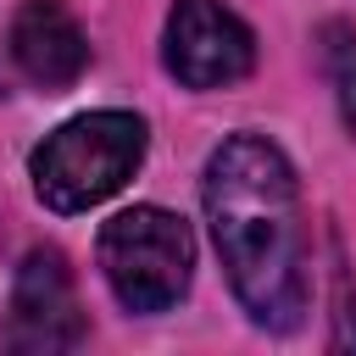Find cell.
Wrapping results in <instances>:
<instances>
[{"instance_id": "7", "label": "cell", "mask_w": 356, "mask_h": 356, "mask_svg": "<svg viewBox=\"0 0 356 356\" xmlns=\"http://www.w3.org/2000/svg\"><path fill=\"white\" fill-rule=\"evenodd\" d=\"M323 67H328L339 117H345V128L356 134V28H350V22H328V28H323Z\"/></svg>"}, {"instance_id": "5", "label": "cell", "mask_w": 356, "mask_h": 356, "mask_svg": "<svg viewBox=\"0 0 356 356\" xmlns=\"http://www.w3.org/2000/svg\"><path fill=\"white\" fill-rule=\"evenodd\" d=\"M83 334H89V323H83V306H78L67 256L61 250H33L17 267V284H11L6 345L11 350H28V356H50V350L83 345Z\"/></svg>"}, {"instance_id": "6", "label": "cell", "mask_w": 356, "mask_h": 356, "mask_svg": "<svg viewBox=\"0 0 356 356\" xmlns=\"http://www.w3.org/2000/svg\"><path fill=\"white\" fill-rule=\"evenodd\" d=\"M6 50L17 72L39 89H67L89 67V39L61 0H22L6 28Z\"/></svg>"}, {"instance_id": "3", "label": "cell", "mask_w": 356, "mask_h": 356, "mask_svg": "<svg viewBox=\"0 0 356 356\" xmlns=\"http://www.w3.org/2000/svg\"><path fill=\"white\" fill-rule=\"evenodd\" d=\"M100 273L128 312H167L189 289L195 234L167 206H128L100 228Z\"/></svg>"}, {"instance_id": "2", "label": "cell", "mask_w": 356, "mask_h": 356, "mask_svg": "<svg viewBox=\"0 0 356 356\" xmlns=\"http://www.w3.org/2000/svg\"><path fill=\"white\" fill-rule=\"evenodd\" d=\"M150 128L134 111H83L72 122H61L56 134H44V145H33L28 172H33V195L72 217L89 211L100 200H111L145 161Z\"/></svg>"}, {"instance_id": "1", "label": "cell", "mask_w": 356, "mask_h": 356, "mask_svg": "<svg viewBox=\"0 0 356 356\" xmlns=\"http://www.w3.org/2000/svg\"><path fill=\"white\" fill-rule=\"evenodd\" d=\"M200 200L234 300L256 328L289 334L306 312V217L289 156L261 134L222 139Z\"/></svg>"}, {"instance_id": "4", "label": "cell", "mask_w": 356, "mask_h": 356, "mask_svg": "<svg viewBox=\"0 0 356 356\" xmlns=\"http://www.w3.org/2000/svg\"><path fill=\"white\" fill-rule=\"evenodd\" d=\"M161 61L184 89H228L256 67V33L222 0H172Z\"/></svg>"}]
</instances>
